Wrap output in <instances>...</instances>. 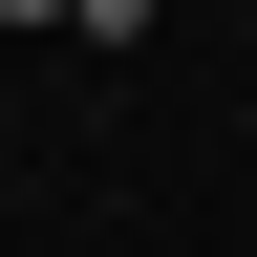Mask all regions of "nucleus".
Returning <instances> with one entry per match:
<instances>
[{"instance_id": "obj_1", "label": "nucleus", "mask_w": 257, "mask_h": 257, "mask_svg": "<svg viewBox=\"0 0 257 257\" xmlns=\"http://www.w3.org/2000/svg\"><path fill=\"white\" fill-rule=\"evenodd\" d=\"M0 22H86V0H0Z\"/></svg>"}]
</instances>
